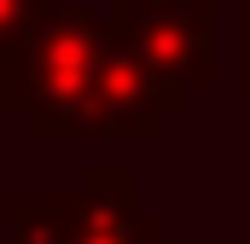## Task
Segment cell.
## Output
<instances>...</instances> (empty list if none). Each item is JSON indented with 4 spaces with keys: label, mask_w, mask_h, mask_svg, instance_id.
<instances>
[{
    "label": "cell",
    "mask_w": 250,
    "mask_h": 244,
    "mask_svg": "<svg viewBox=\"0 0 250 244\" xmlns=\"http://www.w3.org/2000/svg\"><path fill=\"white\" fill-rule=\"evenodd\" d=\"M105 35H111L105 12L53 6V18L0 64L6 117L23 122L29 140H41V145L93 140V93H99Z\"/></svg>",
    "instance_id": "obj_1"
},
{
    "label": "cell",
    "mask_w": 250,
    "mask_h": 244,
    "mask_svg": "<svg viewBox=\"0 0 250 244\" xmlns=\"http://www.w3.org/2000/svg\"><path fill=\"white\" fill-rule=\"evenodd\" d=\"M128 163H99L82 192H12L0 203L6 244H163V221L140 215Z\"/></svg>",
    "instance_id": "obj_2"
},
{
    "label": "cell",
    "mask_w": 250,
    "mask_h": 244,
    "mask_svg": "<svg viewBox=\"0 0 250 244\" xmlns=\"http://www.w3.org/2000/svg\"><path fill=\"white\" fill-rule=\"evenodd\" d=\"M105 23L181 105L215 81V0H105Z\"/></svg>",
    "instance_id": "obj_3"
},
{
    "label": "cell",
    "mask_w": 250,
    "mask_h": 244,
    "mask_svg": "<svg viewBox=\"0 0 250 244\" xmlns=\"http://www.w3.org/2000/svg\"><path fill=\"white\" fill-rule=\"evenodd\" d=\"M111 29V23H105ZM175 93H163L117 35H105V59H99V93H93V140H128V145H151L169 117H187Z\"/></svg>",
    "instance_id": "obj_4"
},
{
    "label": "cell",
    "mask_w": 250,
    "mask_h": 244,
    "mask_svg": "<svg viewBox=\"0 0 250 244\" xmlns=\"http://www.w3.org/2000/svg\"><path fill=\"white\" fill-rule=\"evenodd\" d=\"M47 18H53V0H0V64L12 59Z\"/></svg>",
    "instance_id": "obj_5"
},
{
    "label": "cell",
    "mask_w": 250,
    "mask_h": 244,
    "mask_svg": "<svg viewBox=\"0 0 250 244\" xmlns=\"http://www.w3.org/2000/svg\"><path fill=\"white\" fill-rule=\"evenodd\" d=\"M239 81L250 87V6L239 12Z\"/></svg>",
    "instance_id": "obj_6"
},
{
    "label": "cell",
    "mask_w": 250,
    "mask_h": 244,
    "mask_svg": "<svg viewBox=\"0 0 250 244\" xmlns=\"http://www.w3.org/2000/svg\"><path fill=\"white\" fill-rule=\"evenodd\" d=\"M0 163H6V99H0Z\"/></svg>",
    "instance_id": "obj_7"
}]
</instances>
